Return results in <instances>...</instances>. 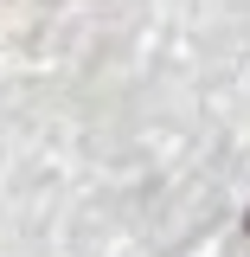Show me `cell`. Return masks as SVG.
Returning a JSON list of instances; mask_svg holds the SVG:
<instances>
[{
    "label": "cell",
    "mask_w": 250,
    "mask_h": 257,
    "mask_svg": "<svg viewBox=\"0 0 250 257\" xmlns=\"http://www.w3.org/2000/svg\"><path fill=\"white\" fill-rule=\"evenodd\" d=\"M244 231H250V219H244Z\"/></svg>",
    "instance_id": "obj_1"
}]
</instances>
